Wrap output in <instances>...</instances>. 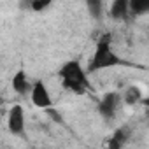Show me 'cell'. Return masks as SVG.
<instances>
[{
  "label": "cell",
  "mask_w": 149,
  "mask_h": 149,
  "mask_svg": "<svg viewBox=\"0 0 149 149\" xmlns=\"http://www.w3.org/2000/svg\"><path fill=\"white\" fill-rule=\"evenodd\" d=\"M121 65H125V60H121V56H118L114 53V49H112V35L104 33L97 40L95 53H93L91 60L88 61V67H86V74L112 68V67H121Z\"/></svg>",
  "instance_id": "1"
},
{
  "label": "cell",
  "mask_w": 149,
  "mask_h": 149,
  "mask_svg": "<svg viewBox=\"0 0 149 149\" xmlns=\"http://www.w3.org/2000/svg\"><path fill=\"white\" fill-rule=\"evenodd\" d=\"M60 77H61L63 88L72 91V93H76V95H84L90 90V81H88L86 68L77 60H70L65 65H61Z\"/></svg>",
  "instance_id": "2"
},
{
  "label": "cell",
  "mask_w": 149,
  "mask_h": 149,
  "mask_svg": "<svg viewBox=\"0 0 149 149\" xmlns=\"http://www.w3.org/2000/svg\"><path fill=\"white\" fill-rule=\"evenodd\" d=\"M123 100H121V93L118 91H109L105 93L100 102H98V112L100 116L105 119V121H112L116 116H118V111L121 107Z\"/></svg>",
  "instance_id": "3"
},
{
  "label": "cell",
  "mask_w": 149,
  "mask_h": 149,
  "mask_svg": "<svg viewBox=\"0 0 149 149\" xmlns=\"http://www.w3.org/2000/svg\"><path fill=\"white\" fill-rule=\"evenodd\" d=\"M30 98H32V104L39 109H49L53 105V100H51V93L46 86V83L42 79L35 81L32 84V90H30Z\"/></svg>",
  "instance_id": "4"
},
{
  "label": "cell",
  "mask_w": 149,
  "mask_h": 149,
  "mask_svg": "<svg viewBox=\"0 0 149 149\" xmlns=\"http://www.w3.org/2000/svg\"><path fill=\"white\" fill-rule=\"evenodd\" d=\"M25 125H26V119H25V111L19 104L13 105L9 109V114H7V128L13 135H23L25 133Z\"/></svg>",
  "instance_id": "5"
},
{
  "label": "cell",
  "mask_w": 149,
  "mask_h": 149,
  "mask_svg": "<svg viewBox=\"0 0 149 149\" xmlns=\"http://www.w3.org/2000/svg\"><path fill=\"white\" fill-rule=\"evenodd\" d=\"M13 90L18 95H28L32 90V83L28 81V76L25 74V70H18L14 76H13Z\"/></svg>",
  "instance_id": "6"
},
{
  "label": "cell",
  "mask_w": 149,
  "mask_h": 149,
  "mask_svg": "<svg viewBox=\"0 0 149 149\" xmlns=\"http://www.w3.org/2000/svg\"><path fill=\"white\" fill-rule=\"evenodd\" d=\"M128 137H130V130L126 126L118 128L111 135V139L107 140V149H125V146L128 142Z\"/></svg>",
  "instance_id": "7"
},
{
  "label": "cell",
  "mask_w": 149,
  "mask_h": 149,
  "mask_svg": "<svg viewBox=\"0 0 149 149\" xmlns=\"http://www.w3.org/2000/svg\"><path fill=\"white\" fill-rule=\"evenodd\" d=\"M109 14H111L112 19H126L130 16L128 14V2L126 0H114L111 4Z\"/></svg>",
  "instance_id": "8"
},
{
  "label": "cell",
  "mask_w": 149,
  "mask_h": 149,
  "mask_svg": "<svg viewBox=\"0 0 149 149\" xmlns=\"http://www.w3.org/2000/svg\"><path fill=\"white\" fill-rule=\"evenodd\" d=\"M140 98H142V90L139 88V86H128L126 90H125V93L121 95V100L125 102V104H128V105H135L137 102H140Z\"/></svg>",
  "instance_id": "9"
},
{
  "label": "cell",
  "mask_w": 149,
  "mask_h": 149,
  "mask_svg": "<svg viewBox=\"0 0 149 149\" xmlns=\"http://www.w3.org/2000/svg\"><path fill=\"white\" fill-rule=\"evenodd\" d=\"M147 11H149V2H144V0L128 2V14L130 16H140V14H144Z\"/></svg>",
  "instance_id": "10"
},
{
  "label": "cell",
  "mask_w": 149,
  "mask_h": 149,
  "mask_svg": "<svg viewBox=\"0 0 149 149\" xmlns=\"http://www.w3.org/2000/svg\"><path fill=\"white\" fill-rule=\"evenodd\" d=\"M88 9H90V13H91L95 18H100V16H102L104 4H102V2H97V0H93V2H88Z\"/></svg>",
  "instance_id": "11"
},
{
  "label": "cell",
  "mask_w": 149,
  "mask_h": 149,
  "mask_svg": "<svg viewBox=\"0 0 149 149\" xmlns=\"http://www.w3.org/2000/svg\"><path fill=\"white\" fill-rule=\"evenodd\" d=\"M49 6H51V2H32L30 4V9L32 11H44Z\"/></svg>",
  "instance_id": "12"
},
{
  "label": "cell",
  "mask_w": 149,
  "mask_h": 149,
  "mask_svg": "<svg viewBox=\"0 0 149 149\" xmlns=\"http://www.w3.org/2000/svg\"><path fill=\"white\" fill-rule=\"evenodd\" d=\"M47 114H49V118H53L54 121H58V123L61 121V118H60V114H58V111H54L53 107H49V109H47Z\"/></svg>",
  "instance_id": "13"
},
{
  "label": "cell",
  "mask_w": 149,
  "mask_h": 149,
  "mask_svg": "<svg viewBox=\"0 0 149 149\" xmlns=\"http://www.w3.org/2000/svg\"><path fill=\"white\" fill-rule=\"evenodd\" d=\"M0 114H2V109H0Z\"/></svg>",
  "instance_id": "14"
}]
</instances>
